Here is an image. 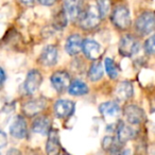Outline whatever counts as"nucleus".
I'll return each mask as SVG.
<instances>
[{
	"label": "nucleus",
	"instance_id": "nucleus-17",
	"mask_svg": "<svg viewBox=\"0 0 155 155\" xmlns=\"http://www.w3.org/2000/svg\"><path fill=\"white\" fill-rule=\"evenodd\" d=\"M133 85L129 81H122L117 85L115 89V95L119 101H127L133 97Z\"/></svg>",
	"mask_w": 155,
	"mask_h": 155
},
{
	"label": "nucleus",
	"instance_id": "nucleus-24",
	"mask_svg": "<svg viewBox=\"0 0 155 155\" xmlns=\"http://www.w3.org/2000/svg\"><path fill=\"white\" fill-rule=\"evenodd\" d=\"M67 22H68V18H67L64 10H62L61 12H58V14L54 16L53 24L56 29H64L66 27Z\"/></svg>",
	"mask_w": 155,
	"mask_h": 155
},
{
	"label": "nucleus",
	"instance_id": "nucleus-13",
	"mask_svg": "<svg viewBox=\"0 0 155 155\" xmlns=\"http://www.w3.org/2000/svg\"><path fill=\"white\" fill-rule=\"evenodd\" d=\"M83 39L79 34H71L67 38L65 50L71 56H74L80 53L81 50H83Z\"/></svg>",
	"mask_w": 155,
	"mask_h": 155
},
{
	"label": "nucleus",
	"instance_id": "nucleus-22",
	"mask_svg": "<svg viewBox=\"0 0 155 155\" xmlns=\"http://www.w3.org/2000/svg\"><path fill=\"white\" fill-rule=\"evenodd\" d=\"M68 91L72 96H83L88 93V86L81 80H74L70 83Z\"/></svg>",
	"mask_w": 155,
	"mask_h": 155
},
{
	"label": "nucleus",
	"instance_id": "nucleus-5",
	"mask_svg": "<svg viewBox=\"0 0 155 155\" xmlns=\"http://www.w3.org/2000/svg\"><path fill=\"white\" fill-rule=\"evenodd\" d=\"M123 116H124L125 120L127 121V123L133 125L140 124L146 119L144 110L138 105H135V104L125 105L124 108H123Z\"/></svg>",
	"mask_w": 155,
	"mask_h": 155
},
{
	"label": "nucleus",
	"instance_id": "nucleus-20",
	"mask_svg": "<svg viewBox=\"0 0 155 155\" xmlns=\"http://www.w3.org/2000/svg\"><path fill=\"white\" fill-rule=\"evenodd\" d=\"M99 112L106 118H117L120 114V106L115 102H104L99 106Z\"/></svg>",
	"mask_w": 155,
	"mask_h": 155
},
{
	"label": "nucleus",
	"instance_id": "nucleus-16",
	"mask_svg": "<svg viewBox=\"0 0 155 155\" xmlns=\"http://www.w3.org/2000/svg\"><path fill=\"white\" fill-rule=\"evenodd\" d=\"M32 131L36 134L46 135L51 131V120L48 116H39L32 122Z\"/></svg>",
	"mask_w": 155,
	"mask_h": 155
},
{
	"label": "nucleus",
	"instance_id": "nucleus-25",
	"mask_svg": "<svg viewBox=\"0 0 155 155\" xmlns=\"http://www.w3.org/2000/svg\"><path fill=\"white\" fill-rule=\"evenodd\" d=\"M110 0H97V8L102 18L106 17L110 12Z\"/></svg>",
	"mask_w": 155,
	"mask_h": 155
},
{
	"label": "nucleus",
	"instance_id": "nucleus-14",
	"mask_svg": "<svg viewBox=\"0 0 155 155\" xmlns=\"http://www.w3.org/2000/svg\"><path fill=\"white\" fill-rule=\"evenodd\" d=\"M83 52L88 58L96 61L101 54V46L98 41L87 38L83 41Z\"/></svg>",
	"mask_w": 155,
	"mask_h": 155
},
{
	"label": "nucleus",
	"instance_id": "nucleus-23",
	"mask_svg": "<svg viewBox=\"0 0 155 155\" xmlns=\"http://www.w3.org/2000/svg\"><path fill=\"white\" fill-rule=\"evenodd\" d=\"M104 67H105V70L107 72L108 77L113 80H115L119 74V68L117 66V64L115 63V61L113 58H106L104 60Z\"/></svg>",
	"mask_w": 155,
	"mask_h": 155
},
{
	"label": "nucleus",
	"instance_id": "nucleus-15",
	"mask_svg": "<svg viewBox=\"0 0 155 155\" xmlns=\"http://www.w3.org/2000/svg\"><path fill=\"white\" fill-rule=\"evenodd\" d=\"M10 133L13 137L22 139L27 135V122L22 116H17L10 127Z\"/></svg>",
	"mask_w": 155,
	"mask_h": 155
},
{
	"label": "nucleus",
	"instance_id": "nucleus-10",
	"mask_svg": "<svg viewBox=\"0 0 155 155\" xmlns=\"http://www.w3.org/2000/svg\"><path fill=\"white\" fill-rule=\"evenodd\" d=\"M74 107V103L72 101L67 99H60L54 104V113L58 118L66 119L73 114Z\"/></svg>",
	"mask_w": 155,
	"mask_h": 155
},
{
	"label": "nucleus",
	"instance_id": "nucleus-12",
	"mask_svg": "<svg viewBox=\"0 0 155 155\" xmlns=\"http://www.w3.org/2000/svg\"><path fill=\"white\" fill-rule=\"evenodd\" d=\"M61 142L60 134L58 130H51L48 134L47 143H46V153L47 155H60Z\"/></svg>",
	"mask_w": 155,
	"mask_h": 155
},
{
	"label": "nucleus",
	"instance_id": "nucleus-31",
	"mask_svg": "<svg viewBox=\"0 0 155 155\" xmlns=\"http://www.w3.org/2000/svg\"><path fill=\"white\" fill-rule=\"evenodd\" d=\"M0 72H1V83H5V69L3 68H1L0 69Z\"/></svg>",
	"mask_w": 155,
	"mask_h": 155
},
{
	"label": "nucleus",
	"instance_id": "nucleus-6",
	"mask_svg": "<svg viewBox=\"0 0 155 155\" xmlns=\"http://www.w3.org/2000/svg\"><path fill=\"white\" fill-rule=\"evenodd\" d=\"M47 106V100L43 97L34 98L22 105V112L26 116L28 117H34L37 116L39 113H41Z\"/></svg>",
	"mask_w": 155,
	"mask_h": 155
},
{
	"label": "nucleus",
	"instance_id": "nucleus-19",
	"mask_svg": "<svg viewBox=\"0 0 155 155\" xmlns=\"http://www.w3.org/2000/svg\"><path fill=\"white\" fill-rule=\"evenodd\" d=\"M136 132L131 125L127 124L124 122H119L118 127H117V138L120 142L124 143V142L131 140L134 138Z\"/></svg>",
	"mask_w": 155,
	"mask_h": 155
},
{
	"label": "nucleus",
	"instance_id": "nucleus-9",
	"mask_svg": "<svg viewBox=\"0 0 155 155\" xmlns=\"http://www.w3.org/2000/svg\"><path fill=\"white\" fill-rule=\"evenodd\" d=\"M63 10H64L68 20H72V21L79 19L83 12L82 3L80 0H64Z\"/></svg>",
	"mask_w": 155,
	"mask_h": 155
},
{
	"label": "nucleus",
	"instance_id": "nucleus-4",
	"mask_svg": "<svg viewBox=\"0 0 155 155\" xmlns=\"http://www.w3.org/2000/svg\"><path fill=\"white\" fill-rule=\"evenodd\" d=\"M138 49H139V43H138L137 38L135 36H133V35L131 34L124 35L120 39L118 50H119V53L122 56L130 58V56L137 53Z\"/></svg>",
	"mask_w": 155,
	"mask_h": 155
},
{
	"label": "nucleus",
	"instance_id": "nucleus-3",
	"mask_svg": "<svg viewBox=\"0 0 155 155\" xmlns=\"http://www.w3.org/2000/svg\"><path fill=\"white\" fill-rule=\"evenodd\" d=\"M112 21L119 30H127L131 26V14L127 5H118L112 13Z\"/></svg>",
	"mask_w": 155,
	"mask_h": 155
},
{
	"label": "nucleus",
	"instance_id": "nucleus-2",
	"mask_svg": "<svg viewBox=\"0 0 155 155\" xmlns=\"http://www.w3.org/2000/svg\"><path fill=\"white\" fill-rule=\"evenodd\" d=\"M135 30L139 35H149L155 31V11L142 12L135 22Z\"/></svg>",
	"mask_w": 155,
	"mask_h": 155
},
{
	"label": "nucleus",
	"instance_id": "nucleus-18",
	"mask_svg": "<svg viewBox=\"0 0 155 155\" xmlns=\"http://www.w3.org/2000/svg\"><path fill=\"white\" fill-rule=\"evenodd\" d=\"M122 142H120L118 140V138H115L114 136H105L102 140V147L106 152L110 153L113 155H119L122 150Z\"/></svg>",
	"mask_w": 155,
	"mask_h": 155
},
{
	"label": "nucleus",
	"instance_id": "nucleus-7",
	"mask_svg": "<svg viewBox=\"0 0 155 155\" xmlns=\"http://www.w3.org/2000/svg\"><path fill=\"white\" fill-rule=\"evenodd\" d=\"M41 82H43V75L36 69H32L28 72L26 80L24 83V89L27 94L32 95V94L36 93L38 91L39 86H41Z\"/></svg>",
	"mask_w": 155,
	"mask_h": 155
},
{
	"label": "nucleus",
	"instance_id": "nucleus-29",
	"mask_svg": "<svg viewBox=\"0 0 155 155\" xmlns=\"http://www.w3.org/2000/svg\"><path fill=\"white\" fill-rule=\"evenodd\" d=\"M7 155H21V152L17 149H10L7 152Z\"/></svg>",
	"mask_w": 155,
	"mask_h": 155
},
{
	"label": "nucleus",
	"instance_id": "nucleus-26",
	"mask_svg": "<svg viewBox=\"0 0 155 155\" xmlns=\"http://www.w3.org/2000/svg\"><path fill=\"white\" fill-rule=\"evenodd\" d=\"M144 50L148 54H155V34L150 36L146 41Z\"/></svg>",
	"mask_w": 155,
	"mask_h": 155
},
{
	"label": "nucleus",
	"instance_id": "nucleus-27",
	"mask_svg": "<svg viewBox=\"0 0 155 155\" xmlns=\"http://www.w3.org/2000/svg\"><path fill=\"white\" fill-rule=\"evenodd\" d=\"M0 139H1L0 146H1V149H3L7 146V135H5V133L3 131H1V133H0Z\"/></svg>",
	"mask_w": 155,
	"mask_h": 155
},
{
	"label": "nucleus",
	"instance_id": "nucleus-28",
	"mask_svg": "<svg viewBox=\"0 0 155 155\" xmlns=\"http://www.w3.org/2000/svg\"><path fill=\"white\" fill-rule=\"evenodd\" d=\"M41 5H46V7H50V5H54V2H55L56 0H37Z\"/></svg>",
	"mask_w": 155,
	"mask_h": 155
},
{
	"label": "nucleus",
	"instance_id": "nucleus-33",
	"mask_svg": "<svg viewBox=\"0 0 155 155\" xmlns=\"http://www.w3.org/2000/svg\"><path fill=\"white\" fill-rule=\"evenodd\" d=\"M63 155H69V154H67V153H65V154H63Z\"/></svg>",
	"mask_w": 155,
	"mask_h": 155
},
{
	"label": "nucleus",
	"instance_id": "nucleus-8",
	"mask_svg": "<svg viewBox=\"0 0 155 155\" xmlns=\"http://www.w3.org/2000/svg\"><path fill=\"white\" fill-rule=\"evenodd\" d=\"M50 82L58 93H63L70 86V75L67 71L64 70L55 71L50 77Z\"/></svg>",
	"mask_w": 155,
	"mask_h": 155
},
{
	"label": "nucleus",
	"instance_id": "nucleus-21",
	"mask_svg": "<svg viewBox=\"0 0 155 155\" xmlns=\"http://www.w3.org/2000/svg\"><path fill=\"white\" fill-rule=\"evenodd\" d=\"M104 70L102 67V63L99 61H94V63L91 65L88 70V79L91 82H98L103 78Z\"/></svg>",
	"mask_w": 155,
	"mask_h": 155
},
{
	"label": "nucleus",
	"instance_id": "nucleus-1",
	"mask_svg": "<svg viewBox=\"0 0 155 155\" xmlns=\"http://www.w3.org/2000/svg\"><path fill=\"white\" fill-rule=\"evenodd\" d=\"M102 17L100 15V12L98 10L97 5H88L86 10H83L80 18H79V24L81 28L84 30H93L96 29L100 25Z\"/></svg>",
	"mask_w": 155,
	"mask_h": 155
},
{
	"label": "nucleus",
	"instance_id": "nucleus-32",
	"mask_svg": "<svg viewBox=\"0 0 155 155\" xmlns=\"http://www.w3.org/2000/svg\"><path fill=\"white\" fill-rule=\"evenodd\" d=\"M119 155H132V154H131V151L130 150H122V152H121Z\"/></svg>",
	"mask_w": 155,
	"mask_h": 155
},
{
	"label": "nucleus",
	"instance_id": "nucleus-30",
	"mask_svg": "<svg viewBox=\"0 0 155 155\" xmlns=\"http://www.w3.org/2000/svg\"><path fill=\"white\" fill-rule=\"evenodd\" d=\"M22 5H27V7H32L34 5V0H20Z\"/></svg>",
	"mask_w": 155,
	"mask_h": 155
},
{
	"label": "nucleus",
	"instance_id": "nucleus-11",
	"mask_svg": "<svg viewBox=\"0 0 155 155\" xmlns=\"http://www.w3.org/2000/svg\"><path fill=\"white\" fill-rule=\"evenodd\" d=\"M58 56V48L54 45H49L43 49L41 55H39L38 61L43 66L51 67L56 64Z\"/></svg>",
	"mask_w": 155,
	"mask_h": 155
}]
</instances>
